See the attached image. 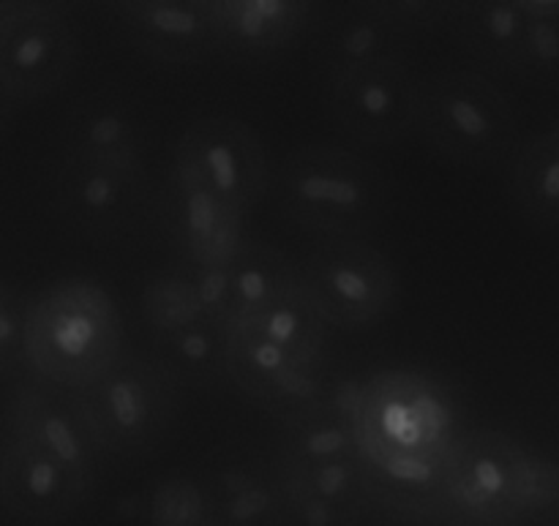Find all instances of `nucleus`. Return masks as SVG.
I'll list each match as a JSON object with an SVG mask.
<instances>
[{"instance_id":"nucleus-1","label":"nucleus","mask_w":559,"mask_h":526,"mask_svg":"<svg viewBox=\"0 0 559 526\" xmlns=\"http://www.w3.org/2000/svg\"><path fill=\"white\" fill-rule=\"evenodd\" d=\"M123 352V314L96 278H58L27 300L25 366L38 380L80 393Z\"/></svg>"},{"instance_id":"nucleus-2","label":"nucleus","mask_w":559,"mask_h":526,"mask_svg":"<svg viewBox=\"0 0 559 526\" xmlns=\"http://www.w3.org/2000/svg\"><path fill=\"white\" fill-rule=\"evenodd\" d=\"M559 505V469L502 431H467L442 483V516L462 526H513Z\"/></svg>"},{"instance_id":"nucleus-3","label":"nucleus","mask_w":559,"mask_h":526,"mask_svg":"<svg viewBox=\"0 0 559 526\" xmlns=\"http://www.w3.org/2000/svg\"><path fill=\"white\" fill-rule=\"evenodd\" d=\"M284 216L322 240L366 238L388 207V178L374 162L336 145H304L278 167Z\"/></svg>"},{"instance_id":"nucleus-4","label":"nucleus","mask_w":559,"mask_h":526,"mask_svg":"<svg viewBox=\"0 0 559 526\" xmlns=\"http://www.w3.org/2000/svg\"><path fill=\"white\" fill-rule=\"evenodd\" d=\"M180 387L156 355L126 349L112 369L74 396L98 451L131 462L167 440L180 413Z\"/></svg>"},{"instance_id":"nucleus-5","label":"nucleus","mask_w":559,"mask_h":526,"mask_svg":"<svg viewBox=\"0 0 559 526\" xmlns=\"http://www.w3.org/2000/svg\"><path fill=\"white\" fill-rule=\"evenodd\" d=\"M415 134L448 162L489 167L511 151L516 112L489 76L442 71L420 80Z\"/></svg>"},{"instance_id":"nucleus-6","label":"nucleus","mask_w":559,"mask_h":526,"mask_svg":"<svg viewBox=\"0 0 559 526\" xmlns=\"http://www.w3.org/2000/svg\"><path fill=\"white\" fill-rule=\"evenodd\" d=\"M167 172L246 216L260 205L273 183L260 134L235 115L191 120L175 140Z\"/></svg>"},{"instance_id":"nucleus-7","label":"nucleus","mask_w":559,"mask_h":526,"mask_svg":"<svg viewBox=\"0 0 559 526\" xmlns=\"http://www.w3.org/2000/svg\"><path fill=\"white\" fill-rule=\"evenodd\" d=\"M300 267L306 292L328 327L366 331L396 311V267L366 238L322 240Z\"/></svg>"},{"instance_id":"nucleus-8","label":"nucleus","mask_w":559,"mask_h":526,"mask_svg":"<svg viewBox=\"0 0 559 526\" xmlns=\"http://www.w3.org/2000/svg\"><path fill=\"white\" fill-rule=\"evenodd\" d=\"M418 87L407 60L393 58L325 82V98L331 118L349 140L388 147L415 134Z\"/></svg>"},{"instance_id":"nucleus-9","label":"nucleus","mask_w":559,"mask_h":526,"mask_svg":"<svg viewBox=\"0 0 559 526\" xmlns=\"http://www.w3.org/2000/svg\"><path fill=\"white\" fill-rule=\"evenodd\" d=\"M80 38L60 3H16L0 27V74L20 104L38 101L74 74Z\"/></svg>"},{"instance_id":"nucleus-10","label":"nucleus","mask_w":559,"mask_h":526,"mask_svg":"<svg viewBox=\"0 0 559 526\" xmlns=\"http://www.w3.org/2000/svg\"><path fill=\"white\" fill-rule=\"evenodd\" d=\"M52 202L66 224L93 240L134 232L151 202V178L60 158L52 178Z\"/></svg>"},{"instance_id":"nucleus-11","label":"nucleus","mask_w":559,"mask_h":526,"mask_svg":"<svg viewBox=\"0 0 559 526\" xmlns=\"http://www.w3.org/2000/svg\"><path fill=\"white\" fill-rule=\"evenodd\" d=\"M227 374L249 402L278 420L309 409L331 382L325 366L289 358L249 325L229 327Z\"/></svg>"},{"instance_id":"nucleus-12","label":"nucleus","mask_w":559,"mask_h":526,"mask_svg":"<svg viewBox=\"0 0 559 526\" xmlns=\"http://www.w3.org/2000/svg\"><path fill=\"white\" fill-rule=\"evenodd\" d=\"M158 218L180 265L227 267L249 243V216L167 172Z\"/></svg>"},{"instance_id":"nucleus-13","label":"nucleus","mask_w":559,"mask_h":526,"mask_svg":"<svg viewBox=\"0 0 559 526\" xmlns=\"http://www.w3.org/2000/svg\"><path fill=\"white\" fill-rule=\"evenodd\" d=\"M5 431L31 442L38 451L66 464L71 473L96 483L102 451L71 391L49 385L31 374L11 393Z\"/></svg>"},{"instance_id":"nucleus-14","label":"nucleus","mask_w":559,"mask_h":526,"mask_svg":"<svg viewBox=\"0 0 559 526\" xmlns=\"http://www.w3.org/2000/svg\"><path fill=\"white\" fill-rule=\"evenodd\" d=\"M93 486L31 442L9 431L0 437V505L11 516L36 526L60 524L85 505Z\"/></svg>"},{"instance_id":"nucleus-15","label":"nucleus","mask_w":559,"mask_h":526,"mask_svg":"<svg viewBox=\"0 0 559 526\" xmlns=\"http://www.w3.org/2000/svg\"><path fill=\"white\" fill-rule=\"evenodd\" d=\"M151 134L142 109L123 91H98L71 109L60 158L147 178Z\"/></svg>"},{"instance_id":"nucleus-16","label":"nucleus","mask_w":559,"mask_h":526,"mask_svg":"<svg viewBox=\"0 0 559 526\" xmlns=\"http://www.w3.org/2000/svg\"><path fill=\"white\" fill-rule=\"evenodd\" d=\"M109 14L131 47L162 65H191L218 55L207 0H115Z\"/></svg>"},{"instance_id":"nucleus-17","label":"nucleus","mask_w":559,"mask_h":526,"mask_svg":"<svg viewBox=\"0 0 559 526\" xmlns=\"http://www.w3.org/2000/svg\"><path fill=\"white\" fill-rule=\"evenodd\" d=\"M293 526H358L371 505L369 473L360 456L325 464L278 462Z\"/></svg>"},{"instance_id":"nucleus-18","label":"nucleus","mask_w":559,"mask_h":526,"mask_svg":"<svg viewBox=\"0 0 559 526\" xmlns=\"http://www.w3.org/2000/svg\"><path fill=\"white\" fill-rule=\"evenodd\" d=\"M218 55L243 63H265L287 55L309 33V0H207Z\"/></svg>"},{"instance_id":"nucleus-19","label":"nucleus","mask_w":559,"mask_h":526,"mask_svg":"<svg viewBox=\"0 0 559 526\" xmlns=\"http://www.w3.org/2000/svg\"><path fill=\"white\" fill-rule=\"evenodd\" d=\"M216 526H293L276 458H238L213 467L202 480Z\"/></svg>"},{"instance_id":"nucleus-20","label":"nucleus","mask_w":559,"mask_h":526,"mask_svg":"<svg viewBox=\"0 0 559 526\" xmlns=\"http://www.w3.org/2000/svg\"><path fill=\"white\" fill-rule=\"evenodd\" d=\"M409 36L399 31L385 14L371 3H355L342 20L333 25L322 52L325 82L338 80L349 71L382 63V60L404 58V44Z\"/></svg>"},{"instance_id":"nucleus-21","label":"nucleus","mask_w":559,"mask_h":526,"mask_svg":"<svg viewBox=\"0 0 559 526\" xmlns=\"http://www.w3.org/2000/svg\"><path fill=\"white\" fill-rule=\"evenodd\" d=\"M229 282H233V311H229V327H233L257 320L284 295L300 287L304 267L276 246L249 240L229 265Z\"/></svg>"},{"instance_id":"nucleus-22","label":"nucleus","mask_w":559,"mask_h":526,"mask_svg":"<svg viewBox=\"0 0 559 526\" xmlns=\"http://www.w3.org/2000/svg\"><path fill=\"white\" fill-rule=\"evenodd\" d=\"M524 33H527V16L519 0H475L459 5V44L469 58L489 69L519 74Z\"/></svg>"},{"instance_id":"nucleus-23","label":"nucleus","mask_w":559,"mask_h":526,"mask_svg":"<svg viewBox=\"0 0 559 526\" xmlns=\"http://www.w3.org/2000/svg\"><path fill=\"white\" fill-rule=\"evenodd\" d=\"M516 211L540 229H559V136L533 134L516 151L508 175Z\"/></svg>"},{"instance_id":"nucleus-24","label":"nucleus","mask_w":559,"mask_h":526,"mask_svg":"<svg viewBox=\"0 0 559 526\" xmlns=\"http://www.w3.org/2000/svg\"><path fill=\"white\" fill-rule=\"evenodd\" d=\"M227 336L229 327L200 320L183 331L156 336L153 349L180 385L218 387L229 380Z\"/></svg>"},{"instance_id":"nucleus-25","label":"nucleus","mask_w":559,"mask_h":526,"mask_svg":"<svg viewBox=\"0 0 559 526\" xmlns=\"http://www.w3.org/2000/svg\"><path fill=\"white\" fill-rule=\"evenodd\" d=\"M246 325L271 344H276L289 358L304 360V363L311 366H325L328 322L322 320L317 306L311 303L304 284L284 295L278 303H273L265 314L246 322Z\"/></svg>"},{"instance_id":"nucleus-26","label":"nucleus","mask_w":559,"mask_h":526,"mask_svg":"<svg viewBox=\"0 0 559 526\" xmlns=\"http://www.w3.org/2000/svg\"><path fill=\"white\" fill-rule=\"evenodd\" d=\"M140 311L147 331H151V338L183 331V327L205 320L200 303H197L189 271L178 262L147 278L140 295Z\"/></svg>"},{"instance_id":"nucleus-27","label":"nucleus","mask_w":559,"mask_h":526,"mask_svg":"<svg viewBox=\"0 0 559 526\" xmlns=\"http://www.w3.org/2000/svg\"><path fill=\"white\" fill-rule=\"evenodd\" d=\"M147 526H207L211 507H207L202 480L173 478L158 483L151 491L145 505Z\"/></svg>"},{"instance_id":"nucleus-28","label":"nucleus","mask_w":559,"mask_h":526,"mask_svg":"<svg viewBox=\"0 0 559 526\" xmlns=\"http://www.w3.org/2000/svg\"><path fill=\"white\" fill-rule=\"evenodd\" d=\"M519 74L530 80H559V20H527Z\"/></svg>"},{"instance_id":"nucleus-29","label":"nucleus","mask_w":559,"mask_h":526,"mask_svg":"<svg viewBox=\"0 0 559 526\" xmlns=\"http://www.w3.org/2000/svg\"><path fill=\"white\" fill-rule=\"evenodd\" d=\"M27 303L0 282V374L25 366Z\"/></svg>"},{"instance_id":"nucleus-30","label":"nucleus","mask_w":559,"mask_h":526,"mask_svg":"<svg viewBox=\"0 0 559 526\" xmlns=\"http://www.w3.org/2000/svg\"><path fill=\"white\" fill-rule=\"evenodd\" d=\"M374 5L399 31L413 38L415 33L431 31L440 22L456 20L462 3H448V0H374Z\"/></svg>"},{"instance_id":"nucleus-31","label":"nucleus","mask_w":559,"mask_h":526,"mask_svg":"<svg viewBox=\"0 0 559 526\" xmlns=\"http://www.w3.org/2000/svg\"><path fill=\"white\" fill-rule=\"evenodd\" d=\"M180 265V262H178ZM191 287H194L197 303H200L202 316L207 322L229 327V311H233V282H229L227 267H189Z\"/></svg>"},{"instance_id":"nucleus-32","label":"nucleus","mask_w":559,"mask_h":526,"mask_svg":"<svg viewBox=\"0 0 559 526\" xmlns=\"http://www.w3.org/2000/svg\"><path fill=\"white\" fill-rule=\"evenodd\" d=\"M16 107H20V98L14 96V91L9 87V82H5L3 74H0V134H3L5 125L11 123Z\"/></svg>"},{"instance_id":"nucleus-33","label":"nucleus","mask_w":559,"mask_h":526,"mask_svg":"<svg viewBox=\"0 0 559 526\" xmlns=\"http://www.w3.org/2000/svg\"><path fill=\"white\" fill-rule=\"evenodd\" d=\"M16 3H20V0H0V27H3V22L14 14Z\"/></svg>"},{"instance_id":"nucleus-34","label":"nucleus","mask_w":559,"mask_h":526,"mask_svg":"<svg viewBox=\"0 0 559 526\" xmlns=\"http://www.w3.org/2000/svg\"><path fill=\"white\" fill-rule=\"evenodd\" d=\"M551 131H555V134L559 136V118L555 120V123H551Z\"/></svg>"},{"instance_id":"nucleus-35","label":"nucleus","mask_w":559,"mask_h":526,"mask_svg":"<svg viewBox=\"0 0 559 526\" xmlns=\"http://www.w3.org/2000/svg\"><path fill=\"white\" fill-rule=\"evenodd\" d=\"M207 526H216V524H213V518H211V524H207Z\"/></svg>"}]
</instances>
